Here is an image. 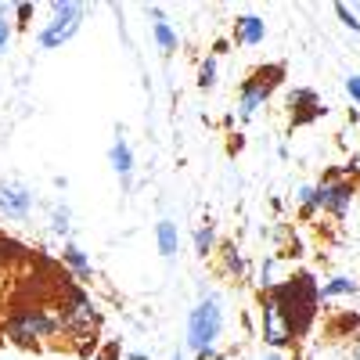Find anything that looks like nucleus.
<instances>
[{
  "instance_id": "nucleus-3",
  "label": "nucleus",
  "mask_w": 360,
  "mask_h": 360,
  "mask_svg": "<svg viewBox=\"0 0 360 360\" xmlns=\"http://www.w3.org/2000/svg\"><path fill=\"white\" fill-rule=\"evenodd\" d=\"M281 79H285V65H281V62L256 65V69L242 79V86H238V119H242V123H249V119L256 115V108L281 86Z\"/></svg>"
},
{
  "instance_id": "nucleus-24",
  "label": "nucleus",
  "mask_w": 360,
  "mask_h": 360,
  "mask_svg": "<svg viewBox=\"0 0 360 360\" xmlns=\"http://www.w3.org/2000/svg\"><path fill=\"white\" fill-rule=\"evenodd\" d=\"M346 90H349V98L360 105V76H349V79H346Z\"/></svg>"
},
{
  "instance_id": "nucleus-1",
  "label": "nucleus",
  "mask_w": 360,
  "mask_h": 360,
  "mask_svg": "<svg viewBox=\"0 0 360 360\" xmlns=\"http://www.w3.org/2000/svg\"><path fill=\"white\" fill-rule=\"evenodd\" d=\"M266 303L270 310H274L281 332L292 339H303L310 332V324L317 317V303H321V285H314V278L307 274V270H299V274H292L288 281L281 285H270L266 288Z\"/></svg>"
},
{
  "instance_id": "nucleus-6",
  "label": "nucleus",
  "mask_w": 360,
  "mask_h": 360,
  "mask_svg": "<svg viewBox=\"0 0 360 360\" xmlns=\"http://www.w3.org/2000/svg\"><path fill=\"white\" fill-rule=\"evenodd\" d=\"M353 195H356V188L349 184V180H339V169H332L321 184H317V198H321V209L324 213H332L335 220H342L346 217V209H349V202H353Z\"/></svg>"
},
{
  "instance_id": "nucleus-20",
  "label": "nucleus",
  "mask_w": 360,
  "mask_h": 360,
  "mask_svg": "<svg viewBox=\"0 0 360 360\" xmlns=\"http://www.w3.org/2000/svg\"><path fill=\"white\" fill-rule=\"evenodd\" d=\"M11 18H8V8H0V54L8 51V44H11Z\"/></svg>"
},
{
  "instance_id": "nucleus-10",
  "label": "nucleus",
  "mask_w": 360,
  "mask_h": 360,
  "mask_svg": "<svg viewBox=\"0 0 360 360\" xmlns=\"http://www.w3.org/2000/svg\"><path fill=\"white\" fill-rule=\"evenodd\" d=\"M288 108H292V123H295V127L314 123L317 115H324V108H321V101H317V94H314V90H292Z\"/></svg>"
},
{
  "instance_id": "nucleus-22",
  "label": "nucleus",
  "mask_w": 360,
  "mask_h": 360,
  "mask_svg": "<svg viewBox=\"0 0 360 360\" xmlns=\"http://www.w3.org/2000/svg\"><path fill=\"white\" fill-rule=\"evenodd\" d=\"M33 11H37V8L29 4V0H25V4H15V18H18L15 25H18V29H29V22H33Z\"/></svg>"
},
{
  "instance_id": "nucleus-23",
  "label": "nucleus",
  "mask_w": 360,
  "mask_h": 360,
  "mask_svg": "<svg viewBox=\"0 0 360 360\" xmlns=\"http://www.w3.org/2000/svg\"><path fill=\"white\" fill-rule=\"evenodd\" d=\"M224 252H227V270H231V274H242V256L234 252V245H227Z\"/></svg>"
},
{
  "instance_id": "nucleus-17",
  "label": "nucleus",
  "mask_w": 360,
  "mask_h": 360,
  "mask_svg": "<svg viewBox=\"0 0 360 360\" xmlns=\"http://www.w3.org/2000/svg\"><path fill=\"white\" fill-rule=\"evenodd\" d=\"M217 249V231L213 227H198L195 231V256H209Z\"/></svg>"
},
{
  "instance_id": "nucleus-25",
  "label": "nucleus",
  "mask_w": 360,
  "mask_h": 360,
  "mask_svg": "<svg viewBox=\"0 0 360 360\" xmlns=\"http://www.w3.org/2000/svg\"><path fill=\"white\" fill-rule=\"evenodd\" d=\"M259 360H285L281 353H266V356H259Z\"/></svg>"
},
{
  "instance_id": "nucleus-12",
  "label": "nucleus",
  "mask_w": 360,
  "mask_h": 360,
  "mask_svg": "<svg viewBox=\"0 0 360 360\" xmlns=\"http://www.w3.org/2000/svg\"><path fill=\"white\" fill-rule=\"evenodd\" d=\"M148 18H152V33H155V44L162 47V54H173V51L180 47V40H176V33L169 29L162 8H148Z\"/></svg>"
},
{
  "instance_id": "nucleus-5",
  "label": "nucleus",
  "mask_w": 360,
  "mask_h": 360,
  "mask_svg": "<svg viewBox=\"0 0 360 360\" xmlns=\"http://www.w3.org/2000/svg\"><path fill=\"white\" fill-rule=\"evenodd\" d=\"M58 332V321L40 310V307H22L15 310V317L8 321V335L15 342H33V339H51Z\"/></svg>"
},
{
  "instance_id": "nucleus-19",
  "label": "nucleus",
  "mask_w": 360,
  "mask_h": 360,
  "mask_svg": "<svg viewBox=\"0 0 360 360\" xmlns=\"http://www.w3.org/2000/svg\"><path fill=\"white\" fill-rule=\"evenodd\" d=\"M51 227L58 234H65L69 231V205H54V213H51Z\"/></svg>"
},
{
  "instance_id": "nucleus-7",
  "label": "nucleus",
  "mask_w": 360,
  "mask_h": 360,
  "mask_svg": "<svg viewBox=\"0 0 360 360\" xmlns=\"http://www.w3.org/2000/svg\"><path fill=\"white\" fill-rule=\"evenodd\" d=\"M62 324L65 328H94L98 324V314L90 307V299L79 292V288H65V307H62Z\"/></svg>"
},
{
  "instance_id": "nucleus-26",
  "label": "nucleus",
  "mask_w": 360,
  "mask_h": 360,
  "mask_svg": "<svg viewBox=\"0 0 360 360\" xmlns=\"http://www.w3.org/2000/svg\"><path fill=\"white\" fill-rule=\"evenodd\" d=\"M130 360H148V353H130Z\"/></svg>"
},
{
  "instance_id": "nucleus-14",
  "label": "nucleus",
  "mask_w": 360,
  "mask_h": 360,
  "mask_svg": "<svg viewBox=\"0 0 360 360\" xmlns=\"http://www.w3.org/2000/svg\"><path fill=\"white\" fill-rule=\"evenodd\" d=\"M62 263L69 266V270H76V274L86 281L90 274H94V266H90V259L83 256V249H76L72 242H65V252H62Z\"/></svg>"
},
{
  "instance_id": "nucleus-2",
  "label": "nucleus",
  "mask_w": 360,
  "mask_h": 360,
  "mask_svg": "<svg viewBox=\"0 0 360 360\" xmlns=\"http://www.w3.org/2000/svg\"><path fill=\"white\" fill-rule=\"evenodd\" d=\"M224 332V303L217 292H202L195 310L188 314V349H195L202 360L213 356V346Z\"/></svg>"
},
{
  "instance_id": "nucleus-9",
  "label": "nucleus",
  "mask_w": 360,
  "mask_h": 360,
  "mask_svg": "<svg viewBox=\"0 0 360 360\" xmlns=\"http://www.w3.org/2000/svg\"><path fill=\"white\" fill-rule=\"evenodd\" d=\"M0 209H4L11 220H25L29 209H33V191L25 184H18V180H4V184H0Z\"/></svg>"
},
{
  "instance_id": "nucleus-16",
  "label": "nucleus",
  "mask_w": 360,
  "mask_h": 360,
  "mask_svg": "<svg viewBox=\"0 0 360 360\" xmlns=\"http://www.w3.org/2000/svg\"><path fill=\"white\" fill-rule=\"evenodd\" d=\"M25 256H29L25 245H18L15 238H4V234H0V263H18V259H25Z\"/></svg>"
},
{
  "instance_id": "nucleus-8",
  "label": "nucleus",
  "mask_w": 360,
  "mask_h": 360,
  "mask_svg": "<svg viewBox=\"0 0 360 360\" xmlns=\"http://www.w3.org/2000/svg\"><path fill=\"white\" fill-rule=\"evenodd\" d=\"M108 162H112V169L119 176V184H123V195H130V188H134V148L123 137V130L115 134V141L108 148Z\"/></svg>"
},
{
  "instance_id": "nucleus-15",
  "label": "nucleus",
  "mask_w": 360,
  "mask_h": 360,
  "mask_svg": "<svg viewBox=\"0 0 360 360\" xmlns=\"http://www.w3.org/2000/svg\"><path fill=\"white\" fill-rule=\"evenodd\" d=\"M356 292V281L353 278H332L321 285V299H335V295H353Z\"/></svg>"
},
{
  "instance_id": "nucleus-11",
  "label": "nucleus",
  "mask_w": 360,
  "mask_h": 360,
  "mask_svg": "<svg viewBox=\"0 0 360 360\" xmlns=\"http://www.w3.org/2000/svg\"><path fill=\"white\" fill-rule=\"evenodd\" d=\"M263 37H266V22L259 15H238L234 18V44L256 47V44H263Z\"/></svg>"
},
{
  "instance_id": "nucleus-27",
  "label": "nucleus",
  "mask_w": 360,
  "mask_h": 360,
  "mask_svg": "<svg viewBox=\"0 0 360 360\" xmlns=\"http://www.w3.org/2000/svg\"><path fill=\"white\" fill-rule=\"evenodd\" d=\"M173 360H184V353H180V349H176V353H173Z\"/></svg>"
},
{
  "instance_id": "nucleus-4",
  "label": "nucleus",
  "mask_w": 360,
  "mask_h": 360,
  "mask_svg": "<svg viewBox=\"0 0 360 360\" xmlns=\"http://www.w3.org/2000/svg\"><path fill=\"white\" fill-rule=\"evenodd\" d=\"M51 22L40 29V47L44 51H54V47H65L76 33H79V22H83V15H86V8L83 4H76V0H54L51 4Z\"/></svg>"
},
{
  "instance_id": "nucleus-18",
  "label": "nucleus",
  "mask_w": 360,
  "mask_h": 360,
  "mask_svg": "<svg viewBox=\"0 0 360 360\" xmlns=\"http://www.w3.org/2000/svg\"><path fill=\"white\" fill-rule=\"evenodd\" d=\"M198 86H202V90L217 86V58H213V54H209L205 62H202V69H198Z\"/></svg>"
},
{
  "instance_id": "nucleus-21",
  "label": "nucleus",
  "mask_w": 360,
  "mask_h": 360,
  "mask_svg": "<svg viewBox=\"0 0 360 360\" xmlns=\"http://www.w3.org/2000/svg\"><path fill=\"white\" fill-rule=\"evenodd\" d=\"M335 15L342 18V25H346V29H353V33L360 37V18H356V15H353L346 4H335Z\"/></svg>"
},
{
  "instance_id": "nucleus-13",
  "label": "nucleus",
  "mask_w": 360,
  "mask_h": 360,
  "mask_svg": "<svg viewBox=\"0 0 360 360\" xmlns=\"http://www.w3.org/2000/svg\"><path fill=\"white\" fill-rule=\"evenodd\" d=\"M155 242H159L162 259H173V256H176L180 234H176V224H173V220H159V227H155Z\"/></svg>"
}]
</instances>
